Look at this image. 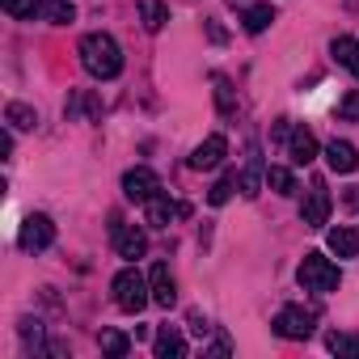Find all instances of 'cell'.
I'll return each instance as SVG.
<instances>
[{
  "label": "cell",
  "mask_w": 359,
  "mask_h": 359,
  "mask_svg": "<svg viewBox=\"0 0 359 359\" xmlns=\"http://www.w3.org/2000/svg\"><path fill=\"white\" fill-rule=\"evenodd\" d=\"M81 64H85L89 76H97V81H114V76L123 72V51H118V43H114L110 34L93 30V34L81 39Z\"/></svg>",
  "instance_id": "obj_1"
},
{
  "label": "cell",
  "mask_w": 359,
  "mask_h": 359,
  "mask_svg": "<svg viewBox=\"0 0 359 359\" xmlns=\"http://www.w3.org/2000/svg\"><path fill=\"white\" fill-rule=\"evenodd\" d=\"M296 279H300V287H304V292H313V296H330V292H338V283H342L338 266H334L325 254H304V258H300Z\"/></svg>",
  "instance_id": "obj_2"
},
{
  "label": "cell",
  "mask_w": 359,
  "mask_h": 359,
  "mask_svg": "<svg viewBox=\"0 0 359 359\" xmlns=\"http://www.w3.org/2000/svg\"><path fill=\"white\" fill-rule=\"evenodd\" d=\"M110 292H114V304H118L123 313H140V309L152 300V283H148L135 266L118 271V275H114V283H110Z\"/></svg>",
  "instance_id": "obj_3"
},
{
  "label": "cell",
  "mask_w": 359,
  "mask_h": 359,
  "mask_svg": "<svg viewBox=\"0 0 359 359\" xmlns=\"http://www.w3.org/2000/svg\"><path fill=\"white\" fill-rule=\"evenodd\" d=\"M313 321H317L313 309H304V304H283V309L275 313L271 330H275L279 338H287V342H304V338L313 334Z\"/></svg>",
  "instance_id": "obj_4"
},
{
  "label": "cell",
  "mask_w": 359,
  "mask_h": 359,
  "mask_svg": "<svg viewBox=\"0 0 359 359\" xmlns=\"http://www.w3.org/2000/svg\"><path fill=\"white\" fill-rule=\"evenodd\" d=\"M330 208H334V199H330L325 182H321V177H317V182H309V195H304V208H300V220H304V229H325V220H330Z\"/></svg>",
  "instance_id": "obj_5"
},
{
  "label": "cell",
  "mask_w": 359,
  "mask_h": 359,
  "mask_svg": "<svg viewBox=\"0 0 359 359\" xmlns=\"http://www.w3.org/2000/svg\"><path fill=\"white\" fill-rule=\"evenodd\" d=\"M55 241V224H51V216H26L22 220V233H18V245L26 250V254H39V250H47Z\"/></svg>",
  "instance_id": "obj_6"
},
{
  "label": "cell",
  "mask_w": 359,
  "mask_h": 359,
  "mask_svg": "<svg viewBox=\"0 0 359 359\" xmlns=\"http://www.w3.org/2000/svg\"><path fill=\"white\" fill-rule=\"evenodd\" d=\"M123 195H127L131 203H148L152 195H161V177H156L148 165H135V169L123 173Z\"/></svg>",
  "instance_id": "obj_7"
},
{
  "label": "cell",
  "mask_w": 359,
  "mask_h": 359,
  "mask_svg": "<svg viewBox=\"0 0 359 359\" xmlns=\"http://www.w3.org/2000/svg\"><path fill=\"white\" fill-rule=\"evenodd\" d=\"M110 233H114V250H118V258H127V262L144 258V250H148V237H144L135 224H123V220H114V224H110Z\"/></svg>",
  "instance_id": "obj_8"
},
{
  "label": "cell",
  "mask_w": 359,
  "mask_h": 359,
  "mask_svg": "<svg viewBox=\"0 0 359 359\" xmlns=\"http://www.w3.org/2000/svg\"><path fill=\"white\" fill-rule=\"evenodd\" d=\"M325 165H330L334 173H355V169H359V148H355L351 140H330V144H325Z\"/></svg>",
  "instance_id": "obj_9"
},
{
  "label": "cell",
  "mask_w": 359,
  "mask_h": 359,
  "mask_svg": "<svg viewBox=\"0 0 359 359\" xmlns=\"http://www.w3.org/2000/svg\"><path fill=\"white\" fill-rule=\"evenodd\" d=\"M287 156H292V165H313V156H317V135H313L309 127H292V135H287Z\"/></svg>",
  "instance_id": "obj_10"
},
{
  "label": "cell",
  "mask_w": 359,
  "mask_h": 359,
  "mask_svg": "<svg viewBox=\"0 0 359 359\" xmlns=\"http://www.w3.org/2000/svg\"><path fill=\"white\" fill-rule=\"evenodd\" d=\"M224 152H229V140H224V135H208V140L191 152V169H216V165L224 161Z\"/></svg>",
  "instance_id": "obj_11"
},
{
  "label": "cell",
  "mask_w": 359,
  "mask_h": 359,
  "mask_svg": "<svg viewBox=\"0 0 359 359\" xmlns=\"http://www.w3.org/2000/svg\"><path fill=\"white\" fill-rule=\"evenodd\" d=\"M144 208H148V224H152V229H169L173 216H187V208H182V203H173L169 195H152Z\"/></svg>",
  "instance_id": "obj_12"
},
{
  "label": "cell",
  "mask_w": 359,
  "mask_h": 359,
  "mask_svg": "<svg viewBox=\"0 0 359 359\" xmlns=\"http://www.w3.org/2000/svg\"><path fill=\"white\" fill-rule=\"evenodd\" d=\"M262 182H266V165H262V156H258V152H250V165L237 173V187H241V195H245V199H254V195L262 191Z\"/></svg>",
  "instance_id": "obj_13"
},
{
  "label": "cell",
  "mask_w": 359,
  "mask_h": 359,
  "mask_svg": "<svg viewBox=\"0 0 359 359\" xmlns=\"http://www.w3.org/2000/svg\"><path fill=\"white\" fill-rule=\"evenodd\" d=\"M148 283H152V300H156L161 309H169V304L177 300V287H173V275H169V266H165V262H156V266H152Z\"/></svg>",
  "instance_id": "obj_14"
},
{
  "label": "cell",
  "mask_w": 359,
  "mask_h": 359,
  "mask_svg": "<svg viewBox=\"0 0 359 359\" xmlns=\"http://www.w3.org/2000/svg\"><path fill=\"white\" fill-rule=\"evenodd\" d=\"M330 254L355 258V254H359V224H338V229H330Z\"/></svg>",
  "instance_id": "obj_15"
},
{
  "label": "cell",
  "mask_w": 359,
  "mask_h": 359,
  "mask_svg": "<svg viewBox=\"0 0 359 359\" xmlns=\"http://www.w3.org/2000/svg\"><path fill=\"white\" fill-rule=\"evenodd\" d=\"M330 55H334V60H338V64H342V68H346L355 81H359V43H355V39L338 34V39L330 43Z\"/></svg>",
  "instance_id": "obj_16"
},
{
  "label": "cell",
  "mask_w": 359,
  "mask_h": 359,
  "mask_svg": "<svg viewBox=\"0 0 359 359\" xmlns=\"http://www.w3.org/2000/svg\"><path fill=\"white\" fill-rule=\"evenodd\" d=\"M152 351H156V359H182V355H187V338L177 334V330H169V325H165V330L156 334Z\"/></svg>",
  "instance_id": "obj_17"
},
{
  "label": "cell",
  "mask_w": 359,
  "mask_h": 359,
  "mask_svg": "<svg viewBox=\"0 0 359 359\" xmlns=\"http://www.w3.org/2000/svg\"><path fill=\"white\" fill-rule=\"evenodd\" d=\"M140 22H144L148 34H161L165 22H169V5L165 0H140Z\"/></svg>",
  "instance_id": "obj_18"
},
{
  "label": "cell",
  "mask_w": 359,
  "mask_h": 359,
  "mask_svg": "<svg viewBox=\"0 0 359 359\" xmlns=\"http://www.w3.org/2000/svg\"><path fill=\"white\" fill-rule=\"evenodd\" d=\"M271 22H275V9H271V5H245V13H241L245 34H262Z\"/></svg>",
  "instance_id": "obj_19"
},
{
  "label": "cell",
  "mask_w": 359,
  "mask_h": 359,
  "mask_svg": "<svg viewBox=\"0 0 359 359\" xmlns=\"http://www.w3.org/2000/svg\"><path fill=\"white\" fill-rule=\"evenodd\" d=\"M0 9L9 18H18V22H34L43 13V0H0Z\"/></svg>",
  "instance_id": "obj_20"
},
{
  "label": "cell",
  "mask_w": 359,
  "mask_h": 359,
  "mask_svg": "<svg viewBox=\"0 0 359 359\" xmlns=\"http://www.w3.org/2000/svg\"><path fill=\"white\" fill-rule=\"evenodd\" d=\"M266 187H271L275 195H296V177H292V169L271 165V169H266Z\"/></svg>",
  "instance_id": "obj_21"
},
{
  "label": "cell",
  "mask_w": 359,
  "mask_h": 359,
  "mask_svg": "<svg viewBox=\"0 0 359 359\" xmlns=\"http://www.w3.org/2000/svg\"><path fill=\"white\" fill-rule=\"evenodd\" d=\"M325 342L338 359H359V334H330Z\"/></svg>",
  "instance_id": "obj_22"
},
{
  "label": "cell",
  "mask_w": 359,
  "mask_h": 359,
  "mask_svg": "<svg viewBox=\"0 0 359 359\" xmlns=\"http://www.w3.org/2000/svg\"><path fill=\"white\" fill-rule=\"evenodd\" d=\"M5 118H9V127H18V131H26V127H34V123H39V114H34L30 106H22V102H9Z\"/></svg>",
  "instance_id": "obj_23"
},
{
  "label": "cell",
  "mask_w": 359,
  "mask_h": 359,
  "mask_svg": "<svg viewBox=\"0 0 359 359\" xmlns=\"http://www.w3.org/2000/svg\"><path fill=\"white\" fill-rule=\"evenodd\" d=\"M102 351H106V355H114V359H123V355L131 351V338H127V334H118V330H102Z\"/></svg>",
  "instance_id": "obj_24"
},
{
  "label": "cell",
  "mask_w": 359,
  "mask_h": 359,
  "mask_svg": "<svg viewBox=\"0 0 359 359\" xmlns=\"http://www.w3.org/2000/svg\"><path fill=\"white\" fill-rule=\"evenodd\" d=\"M233 187H237V173H224L220 182L208 191V203H212V208H224V203L233 199Z\"/></svg>",
  "instance_id": "obj_25"
},
{
  "label": "cell",
  "mask_w": 359,
  "mask_h": 359,
  "mask_svg": "<svg viewBox=\"0 0 359 359\" xmlns=\"http://www.w3.org/2000/svg\"><path fill=\"white\" fill-rule=\"evenodd\" d=\"M43 13H47V18H51L55 26H68V22L76 18V9H72V0H51V5H47Z\"/></svg>",
  "instance_id": "obj_26"
},
{
  "label": "cell",
  "mask_w": 359,
  "mask_h": 359,
  "mask_svg": "<svg viewBox=\"0 0 359 359\" xmlns=\"http://www.w3.org/2000/svg\"><path fill=\"white\" fill-rule=\"evenodd\" d=\"M216 106H220V114H233V110H237V102H233V85H229L224 76H216Z\"/></svg>",
  "instance_id": "obj_27"
},
{
  "label": "cell",
  "mask_w": 359,
  "mask_h": 359,
  "mask_svg": "<svg viewBox=\"0 0 359 359\" xmlns=\"http://www.w3.org/2000/svg\"><path fill=\"white\" fill-rule=\"evenodd\" d=\"M338 114L342 118H359V93H346V102L338 106Z\"/></svg>",
  "instance_id": "obj_28"
},
{
  "label": "cell",
  "mask_w": 359,
  "mask_h": 359,
  "mask_svg": "<svg viewBox=\"0 0 359 359\" xmlns=\"http://www.w3.org/2000/svg\"><path fill=\"white\" fill-rule=\"evenodd\" d=\"M208 34H212V43H224V30H220L216 22H208Z\"/></svg>",
  "instance_id": "obj_29"
},
{
  "label": "cell",
  "mask_w": 359,
  "mask_h": 359,
  "mask_svg": "<svg viewBox=\"0 0 359 359\" xmlns=\"http://www.w3.org/2000/svg\"><path fill=\"white\" fill-rule=\"evenodd\" d=\"M346 208H359V187H351V191H346Z\"/></svg>",
  "instance_id": "obj_30"
}]
</instances>
